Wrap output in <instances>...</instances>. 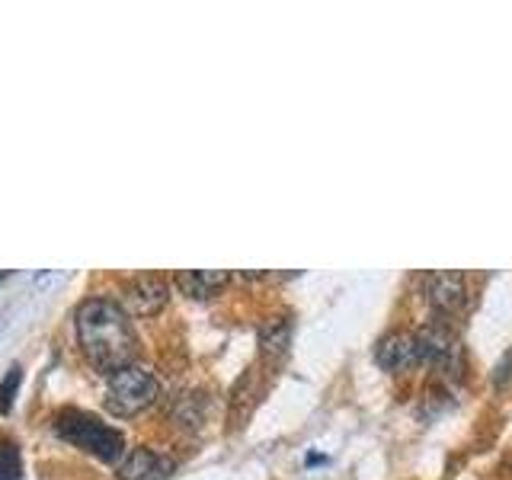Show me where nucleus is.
<instances>
[{
	"mask_svg": "<svg viewBox=\"0 0 512 480\" xmlns=\"http://www.w3.org/2000/svg\"><path fill=\"white\" fill-rule=\"evenodd\" d=\"M74 330L84 359L100 375H116L138 359V336L128 311L112 298H87L74 311Z\"/></svg>",
	"mask_w": 512,
	"mask_h": 480,
	"instance_id": "nucleus-1",
	"label": "nucleus"
},
{
	"mask_svg": "<svg viewBox=\"0 0 512 480\" xmlns=\"http://www.w3.org/2000/svg\"><path fill=\"white\" fill-rule=\"evenodd\" d=\"M55 436L61 442H68L80 452H87L93 458H100L106 464H116L122 455H125V436L119 429L106 426L103 420H96L93 413L87 410H77V407H68L55 416Z\"/></svg>",
	"mask_w": 512,
	"mask_h": 480,
	"instance_id": "nucleus-2",
	"label": "nucleus"
},
{
	"mask_svg": "<svg viewBox=\"0 0 512 480\" xmlns=\"http://www.w3.org/2000/svg\"><path fill=\"white\" fill-rule=\"evenodd\" d=\"M157 397H160V381L141 365H128L122 372L109 375L106 381V410L112 416H122V420L154 407Z\"/></svg>",
	"mask_w": 512,
	"mask_h": 480,
	"instance_id": "nucleus-3",
	"label": "nucleus"
},
{
	"mask_svg": "<svg viewBox=\"0 0 512 480\" xmlns=\"http://www.w3.org/2000/svg\"><path fill=\"white\" fill-rule=\"evenodd\" d=\"M167 301L170 285L157 272H144V276H135L125 285V311L132 317H154L167 308Z\"/></svg>",
	"mask_w": 512,
	"mask_h": 480,
	"instance_id": "nucleus-4",
	"label": "nucleus"
},
{
	"mask_svg": "<svg viewBox=\"0 0 512 480\" xmlns=\"http://www.w3.org/2000/svg\"><path fill=\"white\" fill-rule=\"evenodd\" d=\"M426 295L439 317H452L468 304V276L464 272H432L426 282Z\"/></svg>",
	"mask_w": 512,
	"mask_h": 480,
	"instance_id": "nucleus-5",
	"label": "nucleus"
},
{
	"mask_svg": "<svg viewBox=\"0 0 512 480\" xmlns=\"http://www.w3.org/2000/svg\"><path fill=\"white\" fill-rule=\"evenodd\" d=\"M416 336H420V346H423V365H436L442 372H458L461 343L452 330L442 324H432V327H423Z\"/></svg>",
	"mask_w": 512,
	"mask_h": 480,
	"instance_id": "nucleus-6",
	"label": "nucleus"
},
{
	"mask_svg": "<svg viewBox=\"0 0 512 480\" xmlns=\"http://www.w3.org/2000/svg\"><path fill=\"white\" fill-rule=\"evenodd\" d=\"M378 365L384 372H407L413 365H423V346L416 333H391L378 343L375 352Z\"/></svg>",
	"mask_w": 512,
	"mask_h": 480,
	"instance_id": "nucleus-7",
	"label": "nucleus"
},
{
	"mask_svg": "<svg viewBox=\"0 0 512 480\" xmlns=\"http://www.w3.org/2000/svg\"><path fill=\"white\" fill-rule=\"evenodd\" d=\"M173 474V461L154 448H132L119 464V480H167Z\"/></svg>",
	"mask_w": 512,
	"mask_h": 480,
	"instance_id": "nucleus-8",
	"label": "nucleus"
},
{
	"mask_svg": "<svg viewBox=\"0 0 512 480\" xmlns=\"http://www.w3.org/2000/svg\"><path fill=\"white\" fill-rule=\"evenodd\" d=\"M231 282V272H218V269H183L176 272V288L189 298H212L218 295L224 285Z\"/></svg>",
	"mask_w": 512,
	"mask_h": 480,
	"instance_id": "nucleus-9",
	"label": "nucleus"
},
{
	"mask_svg": "<svg viewBox=\"0 0 512 480\" xmlns=\"http://www.w3.org/2000/svg\"><path fill=\"white\" fill-rule=\"evenodd\" d=\"M288 336H292V324L288 320H272L269 327L260 330V346L263 352H285Z\"/></svg>",
	"mask_w": 512,
	"mask_h": 480,
	"instance_id": "nucleus-10",
	"label": "nucleus"
},
{
	"mask_svg": "<svg viewBox=\"0 0 512 480\" xmlns=\"http://www.w3.org/2000/svg\"><path fill=\"white\" fill-rule=\"evenodd\" d=\"M20 477H23L20 448L10 439H0V480H20Z\"/></svg>",
	"mask_w": 512,
	"mask_h": 480,
	"instance_id": "nucleus-11",
	"label": "nucleus"
},
{
	"mask_svg": "<svg viewBox=\"0 0 512 480\" xmlns=\"http://www.w3.org/2000/svg\"><path fill=\"white\" fill-rule=\"evenodd\" d=\"M20 381H23V368L10 365L4 381H0V416H7L13 410V400H16V391H20Z\"/></svg>",
	"mask_w": 512,
	"mask_h": 480,
	"instance_id": "nucleus-12",
	"label": "nucleus"
},
{
	"mask_svg": "<svg viewBox=\"0 0 512 480\" xmlns=\"http://www.w3.org/2000/svg\"><path fill=\"white\" fill-rule=\"evenodd\" d=\"M7 276H10V272H0V282H4V279H7Z\"/></svg>",
	"mask_w": 512,
	"mask_h": 480,
	"instance_id": "nucleus-13",
	"label": "nucleus"
}]
</instances>
